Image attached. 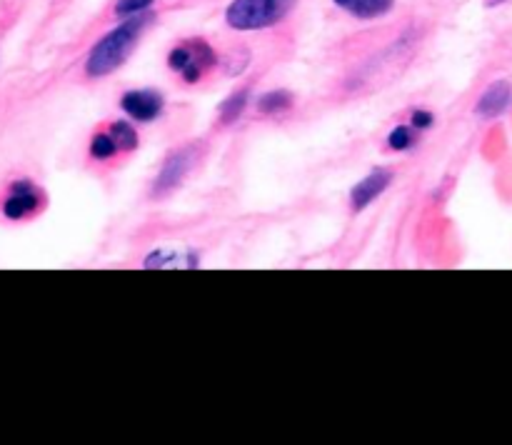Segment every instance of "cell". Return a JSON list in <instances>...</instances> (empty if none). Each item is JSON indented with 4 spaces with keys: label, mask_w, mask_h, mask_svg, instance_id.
<instances>
[{
    "label": "cell",
    "mask_w": 512,
    "mask_h": 445,
    "mask_svg": "<svg viewBox=\"0 0 512 445\" xmlns=\"http://www.w3.org/2000/svg\"><path fill=\"white\" fill-rule=\"evenodd\" d=\"M150 23H153V13H143L135 15V18H125L123 23L110 28L90 48L88 58H85V75L88 78H108L110 73H115L130 58Z\"/></svg>",
    "instance_id": "1"
},
{
    "label": "cell",
    "mask_w": 512,
    "mask_h": 445,
    "mask_svg": "<svg viewBox=\"0 0 512 445\" xmlns=\"http://www.w3.org/2000/svg\"><path fill=\"white\" fill-rule=\"evenodd\" d=\"M298 0H230L225 8V23L238 33L265 30L283 23Z\"/></svg>",
    "instance_id": "2"
},
{
    "label": "cell",
    "mask_w": 512,
    "mask_h": 445,
    "mask_svg": "<svg viewBox=\"0 0 512 445\" xmlns=\"http://www.w3.org/2000/svg\"><path fill=\"white\" fill-rule=\"evenodd\" d=\"M218 65V53L213 50V45L203 38L185 40V43L175 45L168 53V68L173 73H178L185 83H200L203 75L208 70H213Z\"/></svg>",
    "instance_id": "3"
},
{
    "label": "cell",
    "mask_w": 512,
    "mask_h": 445,
    "mask_svg": "<svg viewBox=\"0 0 512 445\" xmlns=\"http://www.w3.org/2000/svg\"><path fill=\"white\" fill-rule=\"evenodd\" d=\"M43 205V188H38L30 178H18L8 185V190H5V198L3 203H0V215H3L5 220L18 223V220H28L33 218L35 213H40Z\"/></svg>",
    "instance_id": "4"
},
{
    "label": "cell",
    "mask_w": 512,
    "mask_h": 445,
    "mask_svg": "<svg viewBox=\"0 0 512 445\" xmlns=\"http://www.w3.org/2000/svg\"><path fill=\"white\" fill-rule=\"evenodd\" d=\"M195 160H198V150H195L193 145H185V148L173 150V153L163 160L158 175H155L153 190H150V193H153V198H165V195L173 193V190L178 188L185 178H188V173L193 170Z\"/></svg>",
    "instance_id": "5"
},
{
    "label": "cell",
    "mask_w": 512,
    "mask_h": 445,
    "mask_svg": "<svg viewBox=\"0 0 512 445\" xmlns=\"http://www.w3.org/2000/svg\"><path fill=\"white\" fill-rule=\"evenodd\" d=\"M165 98L160 90L153 88H140V90H128V93L120 98V110L128 115L135 123H153L155 118L163 115Z\"/></svg>",
    "instance_id": "6"
},
{
    "label": "cell",
    "mask_w": 512,
    "mask_h": 445,
    "mask_svg": "<svg viewBox=\"0 0 512 445\" xmlns=\"http://www.w3.org/2000/svg\"><path fill=\"white\" fill-rule=\"evenodd\" d=\"M390 183H393V170L390 168L370 170V173L365 175L360 183H355L353 190H350V208H353V213H360V210H365L368 205H373L375 200L390 188Z\"/></svg>",
    "instance_id": "7"
},
{
    "label": "cell",
    "mask_w": 512,
    "mask_h": 445,
    "mask_svg": "<svg viewBox=\"0 0 512 445\" xmlns=\"http://www.w3.org/2000/svg\"><path fill=\"white\" fill-rule=\"evenodd\" d=\"M510 105H512V83H508V80H495V83H490L488 88L480 93L478 103H475V113L485 120L500 118Z\"/></svg>",
    "instance_id": "8"
},
{
    "label": "cell",
    "mask_w": 512,
    "mask_h": 445,
    "mask_svg": "<svg viewBox=\"0 0 512 445\" xmlns=\"http://www.w3.org/2000/svg\"><path fill=\"white\" fill-rule=\"evenodd\" d=\"M145 268H198L200 255L195 250H183V248H158L153 253H148L145 258Z\"/></svg>",
    "instance_id": "9"
},
{
    "label": "cell",
    "mask_w": 512,
    "mask_h": 445,
    "mask_svg": "<svg viewBox=\"0 0 512 445\" xmlns=\"http://www.w3.org/2000/svg\"><path fill=\"white\" fill-rule=\"evenodd\" d=\"M333 3L358 20L385 18L395 8V0H333Z\"/></svg>",
    "instance_id": "10"
},
{
    "label": "cell",
    "mask_w": 512,
    "mask_h": 445,
    "mask_svg": "<svg viewBox=\"0 0 512 445\" xmlns=\"http://www.w3.org/2000/svg\"><path fill=\"white\" fill-rule=\"evenodd\" d=\"M118 153L120 148L118 143H115L113 135H110V130H98V133L90 138L88 155L93 160H98V163H108V160H113Z\"/></svg>",
    "instance_id": "11"
},
{
    "label": "cell",
    "mask_w": 512,
    "mask_h": 445,
    "mask_svg": "<svg viewBox=\"0 0 512 445\" xmlns=\"http://www.w3.org/2000/svg\"><path fill=\"white\" fill-rule=\"evenodd\" d=\"M293 108V93L288 90H270L258 98V113L263 115H280Z\"/></svg>",
    "instance_id": "12"
},
{
    "label": "cell",
    "mask_w": 512,
    "mask_h": 445,
    "mask_svg": "<svg viewBox=\"0 0 512 445\" xmlns=\"http://www.w3.org/2000/svg\"><path fill=\"white\" fill-rule=\"evenodd\" d=\"M248 100H250V90L248 88H243V90H238V93L228 95V98L223 100V105H220V123H223V125L235 123V120H238L240 115L245 113V108H248Z\"/></svg>",
    "instance_id": "13"
},
{
    "label": "cell",
    "mask_w": 512,
    "mask_h": 445,
    "mask_svg": "<svg viewBox=\"0 0 512 445\" xmlns=\"http://www.w3.org/2000/svg\"><path fill=\"white\" fill-rule=\"evenodd\" d=\"M108 130L115 138V143H118L120 153H133L140 145L138 130H135L133 123H128V120H115V123L108 125Z\"/></svg>",
    "instance_id": "14"
},
{
    "label": "cell",
    "mask_w": 512,
    "mask_h": 445,
    "mask_svg": "<svg viewBox=\"0 0 512 445\" xmlns=\"http://www.w3.org/2000/svg\"><path fill=\"white\" fill-rule=\"evenodd\" d=\"M418 143V130L413 125H398L388 133V148L395 150V153H405L413 145Z\"/></svg>",
    "instance_id": "15"
},
{
    "label": "cell",
    "mask_w": 512,
    "mask_h": 445,
    "mask_svg": "<svg viewBox=\"0 0 512 445\" xmlns=\"http://www.w3.org/2000/svg\"><path fill=\"white\" fill-rule=\"evenodd\" d=\"M155 0H115V15L118 18H135V15L150 13Z\"/></svg>",
    "instance_id": "16"
},
{
    "label": "cell",
    "mask_w": 512,
    "mask_h": 445,
    "mask_svg": "<svg viewBox=\"0 0 512 445\" xmlns=\"http://www.w3.org/2000/svg\"><path fill=\"white\" fill-rule=\"evenodd\" d=\"M410 125H413L418 133H423V130L433 128L435 115L430 113V110H413V115H410Z\"/></svg>",
    "instance_id": "17"
},
{
    "label": "cell",
    "mask_w": 512,
    "mask_h": 445,
    "mask_svg": "<svg viewBox=\"0 0 512 445\" xmlns=\"http://www.w3.org/2000/svg\"><path fill=\"white\" fill-rule=\"evenodd\" d=\"M485 3H488V5H490V8H495V5L505 3V0H485Z\"/></svg>",
    "instance_id": "18"
}]
</instances>
